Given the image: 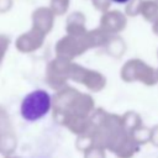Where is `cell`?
<instances>
[{
	"label": "cell",
	"mask_w": 158,
	"mask_h": 158,
	"mask_svg": "<svg viewBox=\"0 0 158 158\" xmlns=\"http://www.w3.org/2000/svg\"><path fill=\"white\" fill-rule=\"evenodd\" d=\"M51 109V96L44 90H35L28 93L21 102V116L28 122L37 121L46 116Z\"/></svg>",
	"instance_id": "1"
},
{
	"label": "cell",
	"mask_w": 158,
	"mask_h": 158,
	"mask_svg": "<svg viewBox=\"0 0 158 158\" xmlns=\"http://www.w3.org/2000/svg\"><path fill=\"white\" fill-rule=\"evenodd\" d=\"M114 2H117V4H126V2H128L130 0H112Z\"/></svg>",
	"instance_id": "2"
}]
</instances>
